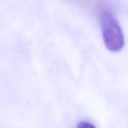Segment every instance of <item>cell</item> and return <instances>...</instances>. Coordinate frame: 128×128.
Wrapping results in <instances>:
<instances>
[{"label": "cell", "mask_w": 128, "mask_h": 128, "mask_svg": "<svg viewBox=\"0 0 128 128\" xmlns=\"http://www.w3.org/2000/svg\"><path fill=\"white\" fill-rule=\"evenodd\" d=\"M100 23L105 46L112 52L120 51L124 45V34L118 21L112 12L105 9L102 10Z\"/></svg>", "instance_id": "6da1fadb"}, {"label": "cell", "mask_w": 128, "mask_h": 128, "mask_svg": "<svg viewBox=\"0 0 128 128\" xmlns=\"http://www.w3.org/2000/svg\"><path fill=\"white\" fill-rule=\"evenodd\" d=\"M76 128H96L91 123L88 122V121H81L78 124H77Z\"/></svg>", "instance_id": "7a4b0ae2"}]
</instances>
